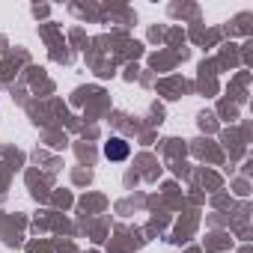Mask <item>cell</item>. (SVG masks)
Returning a JSON list of instances; mask_svg holds the SVG:
<instances>
[{
  "label": "cell",
  "mask_w": 253,
  "mask_h": 253,
  "mask_svg": "<svg viewBox=\"0 0 253 253\" xmlns=\"http://www.w3.org/2000/svg\"><path fill=\"white\" fill-rule=\"evenodd\" d=\"M128 152H131V146L125 143L122 137H110L104 143V158H110V161H125V158H128Z\"/></svg>",
  "instance_id": "6da1fadb"
}]
</instances>
